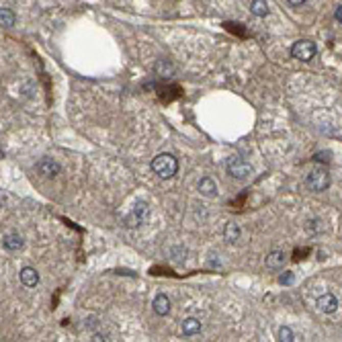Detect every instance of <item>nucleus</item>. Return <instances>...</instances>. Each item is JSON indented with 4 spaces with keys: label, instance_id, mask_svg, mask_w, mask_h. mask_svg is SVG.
<instances>
[{
    "label": "nucleus",
    "instance_id": "423d86ee",
    "mask_svg": "<svg viewBox=\"0 0 342 342\" xmlns=\"http://www.w3.org/2000/svg\"><path fill=\"white\" fill-rule=\"evenodd\" d=\"M37 170H39V175H43L45 179H56L58 175H60V164L58 162H54L52 158H43V160H39L37 162Z\"/></svg>",
    "mask_w": 342,
    "mask_h": 342
},
{
    "label": "nucleus",
    "instance_id": "7ed1b4c3",
    "mask_svg": "<svg viewBox=\"0 0 342 342\" xmlns=\"http://www.w3.org/2000/svg\"><path fill=\"white\" fill-rule=\"evenodd\" d=\"M317 54V45L309 39H299L291 45V58L299 60V62H311Z\"/></svg>",
    "mask_w": 342,
    "mask_h": 342
},
{
    "label": "nucleus",
    "instance_id": "0eeeda50",
    "mask_svg": "<svg viewBox=\"0 0 342 342\" xmlns=\"http://www.w3.org/2000/svg\"><path fill=\"white\" fill-rule=\"evenodd\" d=\"M315 307H317L322 313H334V311L338 309V297L332 295V293H324L322 297H317Z\"/></svg>",
    "mask_w": 342,
    "mask_h": 342
},
{
    "label": "nucleus",
    "instance_id": "9d476101",
    "mask_svg": "<svg viewBox=\"0 0 342 342\" xmlns=\"http://www.w3.org/2000/svg\"><path fill=\"white\" fill-rule=\"evenodd\" d=\"M3 246H5L7 250H11V252H17V250H21V248L25 246V240H23L21 234H7V236L3 238Z\"/></svg>",
    "mask_w": 342,
    "mask_h": 342
},
{
    "label": "nucleus",
    "instance_id": "6e6552de",
    "mask_svg": "<svg viewBox=\"0 0 342 342\" xmlns=\"http://www.w3.org/2000/svg\"><path fill=\"white\" fill-rule=\"evenodd\" d=\"M199 193L203 195V197H207V199H213V197H217V183L213 181V179H209V177H203L201 181H199Z\"/></svg>",
    "mask_w": 342,
    "mask_h": 342
},
{
    "label": "nucleus",
    "instance_id": "4468645a",
    "mask_svg": "<svg viewBox=\"0 0 342 342\" xmlns=\"http://www.w3.org/2000/svg\"><path fill=\"white\" fill-rule=\"evenodd\" d=\"M201 322L197 320V317H185V322H183V334L185 336H193V334H197V332H201Z\"/></svg>",
    "mask_w": 342,
    "mask_h": 342
},
{
    "label": "nucleus",
    "instance_id": "f3484780",
    "mask_svg": "<svg viewBox=\"0 0 342 342\" xmlns=\"http://www.w3.org/2000/svg\"><path fill=\"white\" fill-rule=\"evenodd\" d=\"M279 340H283V342H293V340H295V336H293V332H291V328H287V326H283V328L279 330Z\"/></svg>",
    "mask_w": 342,
    "mask_h": 342
},
{
    "label": "nucleus",
    "instance_id": "f03ea898",
    "mask_svg": "<svg viewBox=\"0 0 342 342\" xmlns=\"http://www.w3.org/2000/svg\"><path fill=\"white\" fill-rule=\"evenodd\" d=\"M305 185L309 191L313 193H322L330 187V175H328V170L324 166H315L311 173L305 177Z\"/></svg>",
    "mask_w": 342,
    "mask_h": 342
},
{
    "label": "nucleus",
    "instance_id": "20e7f679",
    "mask_svg": "<svg viewBox=\"0 0 342 342\" xmlns=\"http://www.w3.org/2000/svg\"><path fill=\"white\" fill-rule=\"evenodd\" d=\"M228 173L234 177V179H238V181H246V179H250L252 177V166L244 160V158H240V156H232L230 160H228Z\"/></svg>",
    "mask_w": 342,
    "mask_h": 342
},
{
    "label": "nucleus",
    "instance_id": "dca6fc26",
    "mask_svg": "<svg viewBox=\"0 0 342 342\" xmlns=\"http://www.w3.org/2000/svg\"><path fill=\"white\" fill-rule=\"evenodd\" d=\"M0 25H3L5 29H11L15 25V13L11 9L3 7V11H0Z\"/></svg>",
    "mask_w": 342,
    "mask_h": 342
},
{
    "label": "nucleus",
    "instance_id": "39448f33",
    "mask_svg": "<svg viewBox=\"0 0 342 342\" xmlns=\"http://www.w3.org/2000/svg\"><path fill=\"white\" fill-rule=\"evenodd\" d=\"M148 217H150V207H148L143 201H137V203L131 207V211L127 213L125 224H127V228H137V226L145 224Z\"/></svg>",
    "mask_w": 342,
    "mask_h": 342
},
{
    "label": "nucleus",
    "instance_id": "aec40b11",
    "mask_svg": "<svg viewBox=\"0 0 342 342\" xmlns=\"http://www.w3.org/2000/svg\"><path fill=\"white\" fill-rule=\"evenodd\" d=\"M334 19H336L338 23H342V7H338V9L334 11Z\"/></svg>",
    "mask_w": 342,
    "mask_h": 342
},
{
    "label": "nucleus",
    "instance_id": "f8f14e48",
    "mask_svg": "<svg viewBox=\"0 0 342 342\" xmlns=\"http://www.w3.org/2000/svg\"><path fill=\"white\" fill-rule=\"evenodd\" d=\"M152 307H154V311H156L158 315H168V311H170V299L160 293V295H156Z\"/></svg>",
    "mask_w": 342,
    "mask_h": 342
},
{
    "label": "nucleus",
    "instance_id": "1a4fd4ad",
    "mask_svg": "<svg viewBox=\"0 0 342 342\" xmlns=\"http://www.w3.org/2000/svg\"><path fill=\"white\" fill-rule=\"evenodd\" d=\"M19 277H21V283H23L25 287H37V283H39V273H37L33 266L21 268Z\"/></svg>",
    "mask_w": 342,
    "mask_h": 342
},
{
    "label": "nucleus",
    "instance_id": "6ab92c4d",
    "mask_svg": "<svg viewBox=\"0 0 342 342\" xmlns=\"http://www.w3.org/2000/svg\"><path fill=\"white\" fill-rule=\"evenodd\" d=\"M326 156H330V152H320V154L313 156V160H317V162H328L330 158H326Z\"/></svg>",
    "mask_w": 342,
    "mask_h": 342
},
{
    "label": "nucleus",
    "instance_id": "2eb2a0df",
    "mask_svg": "<svg viewBox=\"0 0 342 342\" xmlns=\"http://www.w3.org/2000/svg\"><path fill=\"white\" fill-rule=\"evenodd\" d=\"M250 11H252L254 17H266L271 9H268L266 0H252V3H250Z\"/></svg>",
    "mask_w": 342,
    "mask_h": 342
},
{
    "label": "nucleus",
    "instance_id": "ddd939ff",
    "mask_svg": "<svg viewBox=\"0 0 342 342\" xmlns=\"http://www.w3.org/2000/svg\"><path fill=\"white\" fill-rule=\"evenodd\" d=\"M240 234H242V230H240L238 224H234V222L226 224V230H224V238H226V242L236 244V242L240 240Z\"/></svg>",
    "mask_w": 342,
    "mask_h": 342
},
{
    "label": "nucleus",
    "instance_id": "a211bd4d",
    "mask_svg": "<svg viewBox=\"0 0 342 342\" xmlns=\"http://www.w3.org/2000/svg\"><path fill=\"white\" fill-rule=\"evenodd\" d=\"M293 279H295V277H293V273H285V275H281V277H279V283H281V285H291V283H293Z\"/></svg>",
    "mask_w": 342,
    "mask_h": 342
},
{
    "label": "nucleus",
    "instance_id": "412c9836",
    "mask_svg": "<svg viewBox=\"0 0 342 342\" xmlns=\"http://www.w3.org/2000/svg\"><path fill=\"white\" fill-rule=\"evenodd\" d=\"M287 3L291 5V7H299V5H303L305 0H287Z\"/></svg>",
    "mask_w": 342,
    "mask_h": 342
},
{
    "label": "nucleus",
    "instance_id": "f257e3e1",
    "mask_svg": "<svg viewBox=\"0 0 342 342\" xmlns=\"http://www.w3.org/2000/svg\"><path fill=\"white\" fill-rule=\"evenodd\" d=\"M152 170L160 177V179H173L179 170V160L173 156V154H158L154 160H152Z\"/></svg>",
    "mask_w": 342,
    "mask_h": 342
},
{
    "label": "nucleus",
    "instance_id": "9b49d317",
    "mask_svg": "<svg viewBox=\"0 0 342 342\" xmlns=\"http://www.w3.org/2000/svg\"><path fill=\"white\" fill-rule=\"evenodd\" d=\"M287 262V254L283 250H273L268 256H266V266L273 268V271H279L283 268V264Z\"/></svg>",
    "mask_w": 342,
    "mask_h": 342
}]
</instances>
